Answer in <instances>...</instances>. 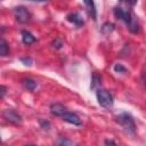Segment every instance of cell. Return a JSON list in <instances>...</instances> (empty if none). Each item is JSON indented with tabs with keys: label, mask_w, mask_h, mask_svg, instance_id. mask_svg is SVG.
Here are the masks:
<instances>
[{
	"label": "cell",
	"mask_w": 146,
	"mask_h": 146,
	"mask_svg": "<svg viewBox=\"0 0 146 146\" xmlns=\"http://www.w3.org/2000/svg\"><path fill=\"white\" fill-rule=\"evenodd\" d=\"M113 14H114V16L117 19H120V21H122V22L125 23L128 30L131 33H137L139 31V23L137 21V17L132 14V11L130 9H127V8L116 6L113 9Z\"/></svg>",
	"instance_id": "6da1fadb"
},
{
	"label": "cell",
	"mask_w": 146,
	"mask_h": 146,
	"mask_svg": "<svg viewBox=\"0 0 146 146\" xmlns=\"http://www.w3.org/2000/svg\"><path fill=\"white\" fill-rule=\"evenodd\" d=\"M115 121L123 128V130L127 133H129V135H135L136 133V123H135L133 117L129 113L123 112V113L116 115Z\"/></svg>",
	"instance_id": "7a4b0ae2"
},
{
	"label": "cell",
	"mask_w": 146,
	"mask_h": 146,
	"mask_svg": "<svg viewBox=\"0 0 146 146\" xmlns=\"http://www.w3.org/2000/svg\"><path fill=\"white\" fill-rule=\"evenodd\" d=\"M96 97H97L98 104L104 108H111L114 104L113 95L106 89H103V88L96 89Z\"/></svg>",
	"instance_id": "3957f363"
},
{
	"label": "cell",
	"mask_w": 146,
	"mask_h": 146,
	"mask_svg": "<svg viewBox=\"0 0 146 146\" xmlns=\"http://www.w3.org/2000/svg\"><path fill=\"white\" fill-rule=\"evenodd\" d=\"M13 14H14V17L15 19L18 22V23H27L31 21L32 18V14L30 13V10L24 7V6H17L13 9Z\"/></svg>",
	"instance_id": "277c9868"
},
{
	"label": "cell",
	"mask_w": 146,
	"mask_h": 146,
	"mask_svg": "<svg viewBox=\"0 0 146 146\" xmlns=\"http://www.w3.org/2000/svg\"><path fill=\"white\" fill-rule=\"evenodd\" d=\"M2 116H3V119L6 121H8L11 124H15V125H21L22 124V116H21V114L17 113L13 108H6L2 112Z\"/></svg>",
	"instance_id": "5b68a950"
},
{
	"label": "cell",
	"mask_w": 146,
	"mask_h": 146,
	"mask_svg": "<svg viewBox=\"0 0 146 146\" xmlns=\"http://www.w3.org/2000/svg\"><path fill=\"white\" fill-rule=\"evenodd\" d=\"M62 119H63V121H65V122H67V123H70V124H73V125H76V127L82 125V121H81L80 116H79L76 113L66 111V112L62 115Z\"/></svg>",
	"instance_id": "8992f818"
},
{
	"label": "cell",
	"mask_w": 146,
	"mask_h": 146,
	"mask_svg": "<svg viewBox=\"0 0 146 146\" xmlns=\"http://www.w3.org/2000/svg\"><path fill=\"white\" fill-rule=\"evenodd\" d=\"M66 19L72 23L73 25H75L76 27H81L83 24H84V21L82 18V16L79 14V13H71L66 16Z\"/></svg>",
	"instance_id": "52a82bcc"
},
{
	"label": "cell",
	"mask_w": 146,
	"mask_h": 146,
	"mask_svg": "<svg viewBox=\"0 0 146 146\" xmlns=\"http://www.w3.org/2000/svg\"><path fill=\"white\" fill-rule=\"evenodd\" d=\"M49 108H50V113H51L52 115H55V116H60V117H62V115L67 111V108H66L63 104H60V103H52Z\"/></svg>",
	"instance_id": "ba28073f"
},
{
	"label": "cell",
	"mask_w": 146,
	"mask_h": 146,
	"mask_svg": "<svg viewBox=\"0 0 146 146\" xmlns=\"http://www.w3.org/2000/svg\"><path fill=\"white\" fill-rule=\"evenodd\" d=\"M83 2H84V6L87 8L88 15L96 22L97 21V9H96L95 1L94 0H83Z\"/></svg>",
	"instance_id": "9c48e42d"
},
{
	"label": "cell",
	"mask_w": 146,
	"mask_h": 146,
	"mask_svg": "<svg viewBox=\"0 0 146 146\" xmlns=\"http://www.w3.org/2000/svg\"><path fill=\"white\" fill-rule=\"evenodd\" d=\"M21 34H22V42H23L24 44H26V46H31V44H33V43L36 41V38H35L30 31L23 30V31L21 32Z\"/></svg>",
	"instance_id": "30bf717a"
},
{
	"label": "cell",
	"mask_w": 146,
	"mask_h": 146,
	"mask_svg": "<svg viewBox=\"0 0 146 146\" xmlns=\"http://www.w3.org/2000/svg\"><path fill=\"white\" fill-rule=\"evenodd\" d=\"M22 84H23V87H24L26 90H29V91H31V92L35 91V89L38 88V82H36L35 80L31 79V78H25V79H23V80H22Z\"/></svg>",
	"instance_id": "8fae6325"
},
{
	"label": "cell",
	"mask_w": 146,
	"mask_h": 146,
	"mask_svg": "<svg viewBox=\"0 0 146 146\" xmlns=\"http://www.w3.org/2000/svg\"><path fill=\"white\" fill-rule=\"evenodd\" d=\"M102 84V76L97 73L94 72L91 75V84H90V89H97V87H99Z\"/></svg>",
	"instance_id": "7c38bea8"
},
{
	"label": "cell",
	"mask_w": 146,
	"mask_h": 146,
	"mask_svg": "<svg viewBox=\"0 0 146 146\" xmlns=\"http://www.w3.org/2000/svg\"><path fill=\"white\" fill-rule=\"evenodd\" d=\"M114 29H115V25L113 24V23H111V22H106V23H104L103 25H102V27H100V31H102V33L103 34H110V33H112L113 31H114Z\"/></svg>",
	"instance_id": "4fadbf2b"
},
{
	"label": "cell",
	"mask_w": 146,
	"mask_h": 146,
	"mask_svg": "<svg viewBox=\"0 0 146 146\" xmlns=\"http://www.w3.org/2000/svg\"><path fill=\"white\" fill-rule=\"evenodd\" d=\"M8 52H9L8 43H7V41L3 38H1V40H0V55L2 57H5V56L8 55Z\"/></svg>",
	"instance_id": "5bb4252c"
},
{
	"label": "cell",
	"mask_w": 146,
	"mask_h": 146,
	"mask_svg": "<svg viewBox=\"0 0 146 146\" xmlns=\"http://www.w3.org/2000/svg\"><path fill=\"white\" fill-rule=\"evenodd\" d=\"M56 144H58V145H64V146H65V145H72L73 141L70 140L67 137H63V136H60V137H58Z\"/></svg>",
	"instance_id": "9a60e30c"
},
{
	"label": "cell",
	"mask_w": 146,
	"mask_h": 146,
	"mask_svg": "<svg viewBox=\"0 0 146 146\" xmlns=\"http://www.w3.org/2000/svg\"><path fill=\"white\" fill-rule=\"evenodd\" d=\"M39 123H40V125H41V128H42L43 130H49L50 127H51V124H50V122H49L48 120L39 119Z\"/></svg>",
	"instance_id": "2e32d148"
},
{
	"label": "cell",
	"mask_w": 146,
	"mask_h": 146,
	"mask_svg": "<svg viewBox=\"0 0 146 146\" xmlns=\"http://www.w3.org/2000/svg\"><path fill=\"white\" fill-rule=\"evenodd\" d=\"M114 71H115L116 73H127V72H128V70H127L122 64H115V65H114Z\"/></svg>",
	"instance_id": "e0dca14e"
},
{
	"label": "cell",
	"mask_w": 146,
	"mask_h": 146,
	"mask_svg": "<svg viewBox=\"0 0 146 146\" xmlns=\"http://www.w3.org/2000/svg\"><path fill=\"white\" fill-rule=\"evenodd\" d=\"M51 44H52V47H54L55 49H60V48L63 47V41H62L60 39L57 38V39H55V40L52 41Z\"/></svg>",
	"instance_id": "ac0fdd59"
},
{
	"label": "cell",
	"mask_w": 146,
	"mask_h": 146,
	"mask_svg": "<svg viewBox=\"0 0 146 146\" xmlns=\"http://www.w3.org/2000/svg\"><path fill=\"white\" fill-rule=\"evenodd\" d=\"M137 1L138 0H120L121 3H123V5L128 6V7H133L137 3Z\"/></svg>",
	"instance_id": "d6986e66"
},
{
	"label": "cell",
	"mask_w": 146,
	"mask_h": 146,
	"mask_svg": "<svg viewBox=\"0 0 146 146\" xmlns=\"http://www.w3.org/2000/svg\"><path fill=\"white\" fill-rule=\"evenodd\" d=\"M21 62H22L24 65H26V66H31L32 63H33V60H32L31 57H23V58H21Z\"/></svg>",
	"instance_id": "ffe728a7"
},
{
	"label": "cell",
	"mask_w": 146,
	"mask_h": 146,
	"mask_svg": "<svg viewBox=\"0 0 146 146\" xmlns=\"http://www.w3.org/2000/svg\"><path fill=\"white\" fill-rule=\"evenodd\" d=\"M6 92H7V87L6 86H1L0 87V97L3 98L5 95H6Z\"/></svg>",
	"instance_id": "44dd1931"
},
{
	"label": "cell",
	"mask_w": 146,
	"mask_h": 146,
	"mask_svg": "<svg viewBox=\"0 0 146 146\" xmlns=\"http://www.w3.org/2000/svg\"><path fill=\"white\" fill-rule=\"evenodd\" d=\"M104 144H105V145H116V143H115V141H113V140H110V139H106V140H104Z\"/></svg>",
	"instance_id": "7402d4cb"
},
{
	"label": "cell",
	"mask_w": 146,
	"mask_h": 146,
	"mask_svg": "<svg viewBox=\"0 0 146 146\" xmlns=\"http://www.w3.org/2000/svg\"><path fill=\"white\" fill-rule=\"evenodd\" d=\"M30 1H34V2H44V1H49V0H30Z\"/></svg>",
	"instance_id": "603a6c76"
},
{
	"label": "cell",
	"mask_w": 146,
	"mask_h": 146,
	"mask_svg": "<svg viewBox=\"0 0 146 146\" xmlns=\"http://www.w3.org/2000/svg\"><path fill=\"white\" fill-rule=\"evenodd\" d=\"M144 81H145V83H146V73L144 74Z\"/></svg>",
	"instance_id": "cb8c5ba5"
}]
</instances>
